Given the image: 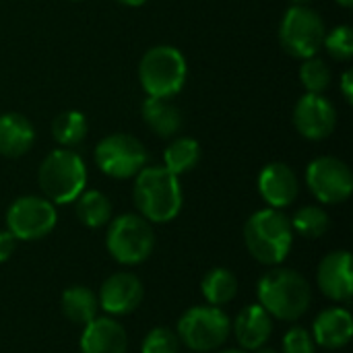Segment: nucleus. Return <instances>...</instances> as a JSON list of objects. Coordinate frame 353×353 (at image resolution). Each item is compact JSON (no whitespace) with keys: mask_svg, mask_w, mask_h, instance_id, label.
Masks as SVG:
<instances>
[{"mask_svg":"<svg viewBox=\"0 0 353 353\" xmlns=\"http://www.w3.org/2000/svg\"><path fill=\"white\" fill-rule=\"evenodd\" d=\"M132 201L149 223H168L182 211L184 194L180 178L163 165H145L134 176Z\"/></svg>","mask_w":353,"mask_h":353,"instance_id":"1","label":"nucleus"},{"mask_svg":"<svg viewBox=\"0 0 353 353\" xmlns=\"http://www.w3.org/2000/svg\"><path fill=\"white\" fill-rule=\"evenodd\" d=\"M259 304L271 314V319L296 323L312 304V288L308 279L296 269L277 267L265 273L256 288Z\"/></svg>","mask_w":353,"mask_h":353,"instance_id":"2","label":"nucleus"},{"mask_svg":"<svg viewBox=\"0 0 353 353\" xmlns=\"http://www.w3.org/2000/svg\"><path fill=\"white\" fill-rule=\"evenodd\" d=\"M244 244L254 261L267 267L281 265L294 246L290 217L281 209H261L244 223Z\"/></svg>","mask_w":353,"mask_h":353,"instance_id":"3","label":"nucleus"},{"mask_svg":"<svg viewBox=\"0 0 353 353\" xmlns=\"http://www.w3.org/2000/svg\"><path fill=\"white\" fill-rule=\"evenodd\" d=\"M37 182L48 201L68 205L87 188V165L74 149L60 147L50 151L39 163Z\"/></svg>","mask_w":353,"mask_h":353,"instance_id":"4","label":"nucleus"},{"mask_svg":"<svg viewBox=\"0 0 353 353\" xmlns=\"http://www.w3.org/2000/svg\"><path fill=\"white\" fill-rule=\"evenodd\" d=\"M186 77V58L176 46L170 43L149 48L139 62V83L147 97L172 99L184 89Z\"/></svg>","mask_w":353,"mask_h":353,"instance_id":"5","label":"nucleus"},{"mask_svg":"<svg viewBox=\"0 0 353 353\" xmlns=\"http://www.w3.org/2000/svg\"><path fill=\"white\" fill-rule=\"evenodd\" d=\"M105 246L110 256L126 267L145 263L155 250V230L139 213H124L110 219Z\"/></svg>","mask_w":353,"mask_h":353,"instance_id":"6","label":"nucleus"},{"mask_svg":"<svg viewBox=\"0 0 353 353\" xmlns=\"http://www.w3.org/2000/svg\"><path fill=\"white\" fill-rule=\"evenodd\" d=\"M230 333L232 321L217 306H194L180 316L176 327L180 343L196 353L217 352L230 339Z\"/></svg>","mask_w":353,"mask_h":353,"instance_id":"7","label":"nucleus"},{"mask_svg":"<svg viewBox=\"0 0 353 353\" xmlns=\"http://www.w3.org/2000/svg\"><path fill=\"white\" fill-rule=\"evenodd\" d=\"M327 27L323 17L306 6V4H292L279 23V43L281 48L298 60H306L316 56L323 50Z\"/></svg>","mask_w":353,"mask_h":353,"instance_id":"8","label":"nucleus"},{"mask_svg":"<svg viewBox=\"0 0 353 353\" xmlns=\"http://www.w3.org/2000/svg\"><path fill=\"white\" fill-rule=\"evenodd\" d=\"M93 161L108 178L130 180L147 165L149 155L137 137L128 132H112L95 145Z\"/></svg>","mask_w":353,"mask_h":353,"instance_id":"9","label":"nucleus"},{"mask_svg":"<svg viewBox=\"0 0 353 353\" xmlns=\"http://www.w3.org/2000/svg\"><path fill=\"white\" fill-rule=\"evenodd\" d=\"M58 223V211L52 201L37 194H25L10 203L6 211V230L23 242H35L52 234Z\"/></svg>","mask_w":353,"mask_h":353,"instance_id":"10","label":"nucleus"},{"mask_svg":"<svg viewBox=\"0 0 353 353\" xmlns=\"http://www.w3.org/2000/svg\"><path fill=\"white\" fill-rule=\"evenodd\" d=\"M306 186L319 203L339 205L352 196L353 174L343 159L321 155L306 168Z\"/></svg>","mask_w":353,"mask_h":353,"instance_id":"11","label":"nucleus"},{"mask_svg":"<svg viewBox=\"0 0 353 353\" xmlns=\"http://www.w3.org/2000/svg\"><path fill=\"white\" fill-rule=\"evenodd\" d=\"M294 126L308 141H325L337 126V110L325 93H304L294 108Z\"/></svg>","mask_w":353,"mask_h":353,"instance_id":"12","label":"nucleus"},{"mask_svg":"<svg viewBox=\"0 0 353 353\" xmlns=\"http://www.w3.org/2000/svg\"><path fill=\"white\" fill-rule=\"evenodd\" d=\"M145 296V288L143 281L128 271H120L110 275L97 294V302L99 308L105 310L112 316H126L130 312H134Z\"/></svg>","mask_w":353,"mask_h":353,"instance_id":"13","label":"nucleus"},{"mask_svg":"<svg viewBox=\"0 0 353 353\" xmlns=\"http://www.w3.org/2000/svg\"><path fill=\"white\" fill-rule=\"evenodd\" d=\"M316 281L321 292L329 300L337 304H350L353 296L352 252L350 250L329 252L319 265Z\"/></svg>","mask_w":353,"mask_h":353,"instance_id":"14","label":"nucleus"},{"mask_svg":"<svg viewBox=\"0 0 353 353\" xmlns=\"http://www.w3.org/2000/svg\"><path fill=\"white\" fill-rule=\"evenodd\" d=\"M256 186L261 199L271 209H285L294 205V201L300 194V180L296 172L283 161L267 163L259 174Z\"/></svg>","mask_w":353,"mask_h":353,"instance_id":"15","label":"nucleus"},{"mask_svg":"<svg viewBox=\"0 0 353 353\" xmlns=\"http://www.w3.org/2000/svg\"><path fill=\"white\" fill-rule=\"evenodd\" d=\"M81 353H126L128 335L112 316H95L83 327Z\"/></svg>","mask_w":353,"mask_h":353,"instance_id":"16","label":"nucleus"},{"mask_svg":"<svg viewBox=\"0 0 353 353\" xmlns=\"http://www.w3.org/2000/svg\"><path fill=\"white\" fill-rule=\"evenodd\" d=\"M232 333L236 335L238 343L246 352H254L271 339L273 333V319L261 304H250L242 308L232 323Z\"/></svg>","mask_w":353,"mask_h":353,"instance_id":"17","label":"nucleus"},{"mask_svg":"<svg viewBox=\"0 0 353 353\" xmlns=\"http://www.w3.org/2000/svg\"><path fill=\"white\" fill-rule=\"evenodd\" d=\"M353 337V319L345 308H327L312 323V339L325 350H341Z\"/></svg>","mask_w":353,"mask_h":353,"instance_id":"18","label":"nucleus"},{"mask_svg":"<svg viewBox=\"0 0 353 353\" xmlns=\"http://www.w3.org/2000/svg\"><path fill=\"white\" fill-rule=\"evenodd\" d=\"M35 143V128L31 120L19 112L0 114V155L8 159L23 157Z\"/></svg>","mask_w":353,"mask_h":353,"instance_id":"19","label":"nucleus"},{"mask_svg":"<svg viewBox=\"0 0 353 353\" xmlns=\"http://www.w3.org/2000/svg\"><path fill=\"white\" fill-rule=\"evenodd\" d=\"M143 122L161 139H174L184 126V116L176 103L163 97H147L141 105Z\"/></svg>","mask_w":353,"mask_h":353,"instance_id":"20","label":"nucleus"},{"mask_svg":"<svg viewBox=\"0 0 353 353\" xmlns=\"http://www.w3.org/2000/svg\"><path fill=\"white\" fill-rule=\"evenodd\" d=\"M60 308H62V314L72 325L85 327V325H89L97 316L99 302H97V296L89 288L72 285V288L64 290L62 300H60Z\"/></svg>","mask_w":353,"mask_h":353,"instance_id":"21","label":"nucleus"},{"mask_svg":"<svg viewBox=\"0 0 353 353\" xmlns=\"http://www.w3.org/2000/svg\"><path fill=\"white\" fill-rule=\"evenodd\" d=\"M203 157V149L192 137H174L163 151V168L174 176H182L192 172Z\"/></svg>","mask_w":353,"mask_h":353,"instance_id":"22","label":"nucleus"},{"mask_svg":"<svg viewBox=\"0 0 353 353\" xmlns=\"http://www.w3.org/2000/svg\"><path fill=\"white\" fill-rule=\"evenodd\" d=\"M74 213H77V219L85 228L99 230L108 225L112 219V203L101 190L85 188L74 201Z\"/></svg>","mask_w":353,"mask_h":353,"instance_id":"23","label":"nucleus"},{"mask_svg":"<svg viewBox=\"0 0 353 353\" xmlns=\"http://www.w3.org/2000/svg\"><path fill=\"white\" fill-rule=\"evenodd\" d=\"M201 292L209 306L221 308L238 296V277L225 267H215L203 277Z\"/></svg>","mask_w":353,"mask_h":353,"instance_id":"24","label":"nucleus"},{"mask_svg":"<svg viewBox=\"0 0 353 353\" xmlns=\"http://www.w3.org/2000/svg\"><path fill=\"white\" fill-rule=\"evenodd\" d=\"M87 132H89V122L85 114L79 110L60 112L52 122V139L64 149H74L77 145H81Z\"/></svg>","mask_w":353,"mask_h":353,"instance_id":"25","label":"nucleus"},{"mask_svg":"<svg viewBox=\"0 0 353 353\" xmlns=\"http://www.w3.org/2000/svg\"><path fill=\"white\" fill-rule=\"evenodd\" d=\"M290 223H292L294 234H300L302 238H308V240H316V238L325 236L331 228L329 213L316 205H306V207L298 209L294 213V217L290 219Z\"/></svg>","mask_w":353,"mask_h":353,"instance_id":"26","label":"nucleus"},{"mask_svg":"<svg viewBox=\"0 0 353 353\" xmlns=\"http://www.w3.org/2000/svg\"><path fill=\"white\" fill-rule=\"evenodd\" d=\"M331 81H333L331 66L323 58H319V54L302 60L300 83L306 89V93H325L331 87Z\"/></svg>","mask_w":353,"mask_h":353,"instance_id":"27","label":"nucleus"},{"mask_svg":"<svg viewBox=\"0 0 353 353\" xmlns=\"http://www.w3.org/2000/svg\"><path fill=\"white\" fill-rule=\"evenodd\" d=\"M323 48L337 62H350L353 56V29L350 25H337L325 33Z\"/></svg>","mask_w":353,"mask_h":353,"instance_id":"28","label":"nucleus"},{"mask_svg":"<svg viewBox=\"0 0 353 353\" xmlns=\"http://www.w3.org/2000/svg\"><path fill=\"white\" fill-rule=\"evenodd\" d=\"M180 352V339L178 335L168 327H155L151 329L141 345V353H178Z\"/></svg>","mask_w":353,"mask_h":353,"instance_id":"29","label":"nucleus"},{"mask_svg":"<svg viewBox=\"0 0 353 353\" xmlns=\"http://www.w3.org/2000/svg\"><path fill=\"white\" fill-rule=\"evenodd\" d=\"M283 353H316V343L312 333L304 327H294L283 337Z\"/></svg>","mask_w":353,"mask_h":353,"instance_id":"30","label":"nucleus"},{"mask_svg":"<svg viewBox=\"0 0 353 353\" xmlns=\"http://www.w3.org/2000/svg\"><path fill=\"white\" fill-rule=\"evenodd\" d=\"M17 238L8 230H0V265L6 263L17 250Z\"/></svg>","mask_w":353,"mask_h":353,"instance_id":"31","label":"nucleus"},{"mask_svg":"<svg viewBox=\"0 0 353 353\" xmlns=\"http://www.w3.org/2000/svg\"><path fill=\"white\" fill-rule=\"evenodd\" d=\"M339 91H341V95H343V99H345V103H353V70L352 68H347L343 74H341V79H339Z\"/></svg>","mask_w":353,"mask_h":353,"instance_id":"32","label":"nucleus"},{"mask_svg":"<svg viewBox=\"0 0 353 353\" xmlns=\"http://www.w3.org/2000/svg\"><path fill=\"white\" fill-rule=\"evenodd\" d=\"M116 2L122 6H128V8H139V6L147 4V0H116Z\"/></svg>","mask_w":353,"mask_h":353,"instance_id":"33","label":"nucleus"},{"mask_svg":"<svg viewBox=\"0 0 353 353\" xmlns=\"http://www.w3.org/2000/svg\"><path fill=\"white\" fill-rule=\"evenodd\" d=\"M252 353H279V352H277V350H273V347H267V345H263V347L254 350Z\"/></svg>","mask_w":353,"mask_h":353,"instance_id":"34","label":"nucleus"},{"mask_svg":"<svg viewBox=\"0 0 353 353\" xmlns=\"http://www.w3.org/2000/svg\"><path fill=\"white\" fill-rule=\"evenodd\" d=\"M339 6H343V8H352L353 6V0H335Z\"/></svg>","mask_w":353,"mask_h":353,"instance_id":"35","label":"nucleus"},{"mask_svg":"<svg viewBox=\"0 0 353 353\" xmlns=\"http://www.w3.org/2000/svg\"><path fill=\"white\" fill-rule=\"evenodd\" d=\"M310 2H314V0H292V4H310Z\"/></svg>","mask_w":353,"mask_h":353,"instance_id":"36","label":"nucleus"},{"mask_svg":"<svg viewBox=\"0 0 353 353\" xmlns=\"http://www.w3.org/2000/svg\"><path fill=\"white\" fill-rule=\"evenodd\" d=\"M217 353H246L244 350H223V352H217Z\"/></svg>","mask_w":353,"mask_h":353,"instance_id":"37","label":"nucleus"},{"mask_svg":"<svg viewBox=\"0 0 353 353\" xmlns=\"http://www.w3.org/2000/svg\"><path fill=\"white\" fill-rule=\"evenodd\" d=\"M72 2H79V0H72Z\"/></svg>","mask_w":353,"mask_h":353,"instance_id":"38","label":"nucleus"}]
</instances>
